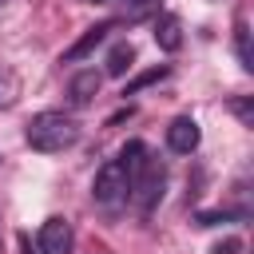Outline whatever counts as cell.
Here are the masks:
<instances>
[{"label": "cell", "mask_w": 254, "mask_h": 254, "mask_svg": "<svg viewBox=\"0 0 254 254\" xmlns=\"http://www.w3.org/2000/svg\"><path fill=\"white\" fill-rule=\"evenodd\" d=\"M28 147L32 151H40V155H56V151H67V147H75V139H79V123H75V115H67V111H36L32 119H28Z\"/></svg>", "instance_id": "1"}, {"label": "cell", "mask_w": 254, "mask_h": 254, "mask_svg": "<svg viewBox=\"0 0 254 254\" xmlns=\"http://www.w3.org/2000/svg\"><path fill=\"white\" fill-rule=\"evenodd\" d=\"M111 28H115V20H111V24H91V28H87V32H83L71 48H64L60 64H79V60H87V56H91V52L107 40V32H111Z\"/></svg>", "instance_id": "6"}, {"label": "cell", "mask_w": 254, "mask_h": 254, "mask_svg": "<svg viewBox=\"0 0 254 254\" xmlns=\"http://www.w3.org/2000/svg\"><path fill=\"white\" fill-rule=\"evenodd\" d=\"M163 190H167V167L159 163V159H147V167L131 179V202H135V210L139 214H151L159 202H163Z\"/></svg>", "instance_id": "2"}, {"label": "cell", "mask_w": 254, "mask_h": 254, "mask_svg": "<svg viewBox=\"0 0 254 254\" xmlns=\"http://www.w3.org/2000/svg\"><path fill=\"white\" fill-rule=\"evenodd\" d=\"M171 75V67H151V71H139L135 79H127L123 83V95H139L143 87H151V83H159V79H167Z\"/></svg>", "instance_id": "12"}, {"label": "cell", "mask_w": 254, "mask_h": 254, "mask_svg": "<svg viewBox=\"0 0 254 254\" xmlns=\"http://www.w3.org/2000/svg\"><path fill=\"white\" fill-rule=\"evenodd\" d=\"M234 52H238L242 71H254V52H250V28H246V24L234 28Z\"/></svg>", "instance_id": "13"}, {"label": "cell", "mask_w": 254, "mask_h": 254, "mask_svg": "<svg viewBox=\"0 0 254 254\" xmlns=\"http://www.w3.org/2000/svg\"><path fill=\"white\" fill-rule=\"evenodd\" d=\"M87 4H111V0H87Z\"/></svg>", "instance_id": "17"}, {"label": "cell", "mask_w": 254, "mask_h": 254, "mask_svg": "<svg viewBox=\"0 0 254 254\" xmlns=\"http://www.w3.org/2000/svg\"><path fill=\"white\" fill-rule=\"evenodd\" d=\"M127 175H123V167H119V159H107L99 171H95V183H91V198L99 202V206H107V210H119L123 202H127Z\"/></svg>", "instance_id": "3"}, {"label": "cell", "mask_w": 254, "mask_h": 254, "mask_svg": "<svg viewBox=\"0 0 254 254\" xmlns=\"http://www.w3.org/2000/svg\"><path fill=\"white\" fill-rule=\"evenodd\" d=\"M198 139H202V131H198V123H194L190 115L171 119V127H167V147H171L175 155H190V151L198 147Z\"/></svg>", "instance_id": "5"}, {"label": "cell", "mask_w": 254, "mask_h": 254, "mask_svg": "<svg viewBox=\"0 0 254 254\" xmlns=\"http://www.w3.org/2000/svg\"><path fill=\"white\" fill-rule=\"evenodd\" d=\"M226 218H230L226 210H202V214H198V226H218V222H226Z\"/></svg>", "instance_id": "16"}, {"label": "cell", "mask_w": 254, "mask_h": 254, "mask_svg": "<svg viewBox=\"0 0 254 254\" xmlns=\"http://www.w3.org/2000/svg\"><path fill=\"white\" fill-rule=\"evenodd\" d=\"M163 12L159 0H115V24H143Z\"/></svg>", "instance_id": "8"}, {"label": "cell", "mask_w": 254, "mask_h": 254, "mask_svg": "<svg viewBox=\"0 0 254 254\" xmlns=\"http://www.w3.org/2000/svg\"><path fill=\"white\" fill-rule=\"evenodd\" d=\"M230 111L238 115V123H242V127H254V99H250V95L230 99Z\"/></svg>", "instance_id": "14"}, {"label": "cell", "mask_w": 254, "mask_h": 254, "mask_svg": "<svg viewBox=\"0 0 254 254\" xmlns=\"http://www.w3.org/2000/svg\"><path fill=\"white\" fill-rule=\"evenodd\" d=\"M131 64H135V48H131L127 40H123V44H115V48L107 52V75H115V79H119V75H127V71H131Z\"/></svg>", "instance_id": "11"}, {"label": "cell", "mask_w": 254, "mask_h": 254, "mask_svg": "<svg viewBox=\"0 0 254 254\" xmlns=\"http://www.w3.org/2000/svg\"><path fill=\"white\" fill-rule=\"evenodd\" d=\"M155 44L163 52H179L183 48V20L175 12H159L155 16Z\"/></svg>", "instance_id": "9"}, {"label": "cell", "mask_w": 254, "mask_h": 254, "mask_svg": "<svg viewBox=\"0 0 254 254\" xmlns=\"http://www.w3.org/2000/svg\"><path fill=\"white\" fill-rule=\"evenodd\" d=\"M36 246H40V254H71V246H75V234H71V222L67 218H44V226H40V234H36Z\"/></svg>", "instance_id": "4"}, {"label": "cell", "mask_w": 254, "mask_h": 254, "mask_svg": "<svg viewBox=\"0 0 254 254\" xmlns=\"http://www.w3.org/2000/svg\"><path fill=\"white\" fill-rule=\"evenodd\" d=\"M99 83H103V75H99L95 67L75 71V75H71V83H67V103H71V107H87V103L99 95Z\"/></svg>", "instance_id": "7"}, {"label": "cell", "mask_w": 254, "mask_h": 254, "mask_svg": "<svg viewBox=\"0 0 254 254\" xmlns=\"http://www.w3.org/2000/svg\"><path fill=\"white\" fill-rule=\"evenodd\" d=\"M210 254H242V242L238 238H222V242L210 246Z\"/></svg>", "instance_id": "15"}, {"label": "cell", "mask_w": 254, "mask_h": 254, "mask_svg": "<svg viewBox=\"0 0 254 254\" xmlns=\"http://www.w3.org/2000/svg\"><path fill=\"white\" fill-rule=\"evenodd\" d=\"M147 159H151V151H147L143 139H131V143L119 151V167H123V175H127V190H131V179L147 167Z\"/></svg>", "instance_id": "10"}, {"label": "cell", "mask_w": 254, "mask_h": 254, "mask_svg": "<svg viewBox=\"0 0 254 254\" xmlns=\"http://www.w3.org/2000/svg\"><path fill=\"white\" fill-rule=\"evenodd\" d=\"M4 4H8V0H0V8H4Z\"/></svg>", "instance_id": "18"}]
</instances>
